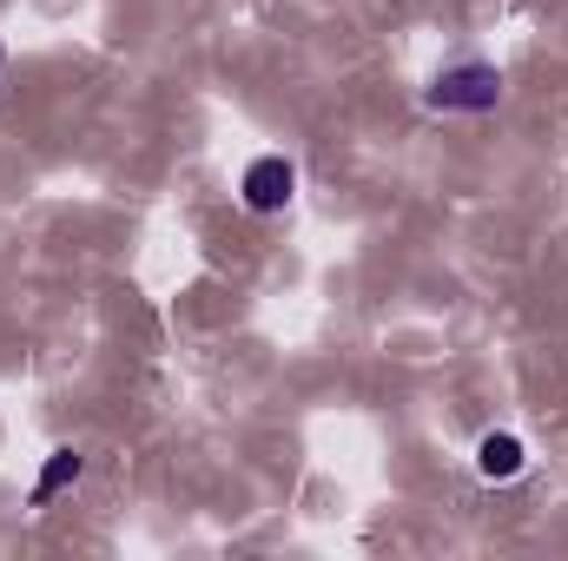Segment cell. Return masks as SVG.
Returning a JSON list of instances; mask_svg holds the SVG:
<instances>
[{
	"mask_svg": "<svg viewBox=\"0 0 568 561\" xmlns=\"http://www.w3.org/2000/svg\"><path fill=\"white\" fill-rule=\"evenodd\" d=\"M0 93H7V47H0Z\"/></svg>",
	"mask_w": 568,
	"mask_h": 561,
	"instance_id": "obj_5",
	"label": "cell"
},
{
	"mask_svg": "<svg viewBox=\"0 0 568 561\" xmlns=\"http://www.w3.org/2000/svg\"><path fill=\"white\" fill-rule=\"evenodd\" d=\"M469 469H476V482L509 489V482H523V476H529V442H523L516 429H483V436H476V449H469Z\"/></svg>",
	"mask_w": 568,
	"mask_h": 561,
	"instance_id": "obj_3",
	"label": "cell"
},
{
	"mask_svg": "<svg viewBox=\"0 0 568 561\" xmlns=\"http://www.w3.org/2000/svg\"><path fill=\"white\" fill-rule=\"evenodd\" d=\"M297 198V165L284 159V152H258L252 165H245V178H239V205L252 212V218H272Z\"/></svg>",
	"mask_w": 568,
	"mask_h": 561,
	"instance_id": "obj_2",
	"label": "cell"
},
{
	"mask_svg": "<svg viewBox=\"0 0 568 561\" xmlns=\"http://www.w3.org/2000/svg\"><path fill=\"white\" fill-rule=\"evenodd\" d=\"M80 476H87V456H80V449H53V456H47V469H40V482H33V502L47 509V502H53L60 489H73Z\"/></svg>",
	"mask_w": 568,
	"mask_h": 561,
	"instance_id": "obj_4",
	"label": "cell"
},
{
	"mask_svg": "<svg viewBox=\"0 0 568 561\" xmlns=\"http://www.w3.org/2000/svg\"><path fill=\"white\" fill-rule=\"evenodd\" d=\"M424 106L443 113V120H483V113L503 106V73L489 60H449V67L429 73Z\"/></svg>",
	"mask_w": 568,
	"mask_h": 561,
	"instance_id": "obj_1",
	"label": "cell"
}]
</instances>
